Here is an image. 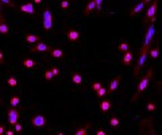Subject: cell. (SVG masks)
I'll list each match as a JSON object with an SVG mask.
<instances>
[{"mask_svg": "<svg viewBox=\"0 0 162 135\" xmlns=\"http://www.w3.org/2000/svg\"><path fill=\"white\" fill-rule=\"evenodd\" d=\"M150 122H151V118H150V119H147V124H149V135H157V133L154 131V128H153V124L150 123ZM142 135H145V134L142 133Z\"/></svg>", "mask_w": 162, "mask_h": 135, "instance_id": "obj_27", "label": "cell"}, {"mask_svg": "<svg viewBox=\"0 0 162 135\" xmlns=\"http://www.w3.org/2000/svg\"><path fill=\"white\" fill-rule=\"evenodd\" d=\"M24 41L27 43H37V42H40V37L34 35V34H26L24 35Z\"/></svg>", "mask_w": 162, "mask_h": 135, "instance_id": "obj_14", "label": "cell"}, {"mask_svg": "<svg viewBox=\"0 0 162 135\" xmlns=\"http://www.w3.org/2000/svg\"><path fill=\"white\" fill-rule=\"evenodd\" d=\"M132 53L130 52H126L124 53V55H123V58H122V64L123 65H126V66H130V65H131V62H132Z\"/></svg>", "mask_w": 162, "mask_h": 135, "instance_id": "obj_12", "label": "cell"}, {"mask_svg": "<svg viewBox=\"0 0 162 135\" xmlns=\"http://www.w3.org/2000/svg\"><path fill=\"white\" fill-rule=\"evenodd\" d=\"M0 20H4V18H3V14H2V5H0Z\"/></svg>", "mask_w": 162, "mask_h": 135, "instance_id": "obj_41", "label": "cell"}, {"mask_svg": "<svg viewBox=\"0 0 162 135\" xmlns=\"http://www.w3.org/2000/svg\"><path fill=\"white\" fill-rule=\"evenodd\" d=\"M142 2H143V3H145V4H147V3H150V2H151V0H142Z\"/></svg>", "mask_w": 162, "mask_h": 135, "instance_id": "obj_42", "label": "cell"}, {"mask_svg": "<svg viewBox=\"0 0 162 135\" xmlns=\"http://www.w3.org/2000/svg\"><path fill=\"white\" fill-rule=\"evenodd\" d=\"M89 126H91V124H86V126H84V127L77 128L76 133H74V135H86V134H88V128H89Z\"/></svg>", "mask_w": 162, "mask_h": 135, "instance_id": "obj_21", "label": "cell"}, {"mask_svg": "<svg viewBox=\"0 0 162 135\" xmlns=\"http://www.w3.org/2000/svg\"><path fill=\"white\" fill-rule=\"evenodd\" d=\"M0 104H3V101H2V99H0Z\"/></svg>", "mask_w": 162, "mask_h": 135, "instance_id": "obj_45", "label": "cell"}, {"mask_svg": "<svg viewBox=\"0 0 162 135\" xmlns=\"http://www.w3.org/2000/svg\"><path fill=\"white\" fill-rule=\"evenodd\" d=\"M72 81H73L76 85H81V84H83V77H81L80 73H73L72 74Z\"/></svg>", "mask_w": 162, "mask_h": 135, "instance_id": "obj_20", "label": "cell"}, {"mask_svg": "<svg viewBox=\"0 0 162 135\" xmlns=\"http://www.w3.org/2000/svg\"><path fill=\"white\" fill-rule=\"evenodd\" d=\"M120 80H122V77L120 76H118V77H115L114 80L111 81V84H110V88H108V91H107V93H112V92H115V91L118 89V85H119V83H120Z\"/></svg>", "mask_w": 162, "mask_h": 135, "instance_id": "obj_11", "label": "cell"}, {"mask_svg": "<svg viewBox=\"0 0 162 135\" xmlns=\"http://www.w3.org/2000/svg\"><path fill=\"white\" fill-rule=\"evenodd\" d=\"M155 109H157V105H155L153 101H149V103H147V105H146V111L153 112V111H155Z\"/></svg>", "mask_w": 162, "mask_h": 135, "instance_id": "obj_26", "label": "cell"}, {"mask_svg": "<svg viewBox=\"0 0 162 135\" xmlns=\"http://www.w3.org/2000/svg\"><path fill=\"white\" fill-rule=\"evenodd\" d=\"M146 57H147V53H142V54H139V58H138V64H136L135 69H134V76H138L139 72H141V69L143 68V65H145L146 62Z\"/></svg>", "mask_w": 162, "mask_h": 135, "instance_id": "obj_6", "label": "cell"}, {"mask_svg": "<svg viewBox=\"0 0 162 135\" xmlns=\"http://www.w3.org/2000/svg\"><path fill=\"white\" fill-rule=\"evenodd\" d=\"M19 111H18L16 108H11L7 111V119H8V123L11 126H14L15 123H18V120H19Z\"/></svg>", "mask_w": 162, "mask_h": 135, "instance_id": "obj_5", "label": "cell"}, {"mask_svg": "<svg viewBox=\"0 0 162 135\" xmlns=\"http://www.w3.org/2000/svg\"><path fill=\"white\" fill-rule=\"evenodd\" d=\"M8 33H10V27H8V24L5 23V20H0V34L7 35Z\"/></svg>", "mask_w": 162, "mask_h": 135, "instance_id": "obj_18", "label": "cell"}, {"mask_svg": "<svg viewBox=\"0 0 162 135\" xmlns=\"http://www.w3.org/2000/svg\"><path fill=\"white\" fill-rule=\"evenodd\" d=\"M0 3H4L5 5H10L12 8H16V4H15L12 0H0Z\"/></svg>", "mask_w": 162, "mask_h": 135, "instance_id": "obj_30", "label": "cell"}, {"mask_svg": "<svg viewBox=\"0 0 162 135\" xmlns=\"http://www.w3.org/2000/svg\"><path fill=\"white\" fill-rule=\"evenodd\" d=\"M154 33H155L154 23H149V29H147V31H146L145 41H143V45H142V48H141L139 54H142V53H149V49H150V45H151L153 37H154Z\"/></svg>", "mask_w": 162, "mask_h": 135, "instance_id": "obj_2", "label": "cell"}, {"mask_svg": "<svg viewBox=\"0 0 162 135\" xmlns=\"http://www.w3.org/2000/svg\"><path fill=\"white\" fill-rule=\"evenodd\" d=\"M111 107H112L111 100H103V101L100 103V109H101L103 114H107V112L111 109Z\"/></svg>", "mask_w": 162, "mask_h": 135, "instance_id": "obj_13", "label": "cell"}, {"mask_svg": "<svg viewBox=\"0 0 162 135\" xmlns=\"http://www.w3.org/2000/svg\"><path fill=\"white\" fill-rule=\"evenodd\" d=\"M49 52H50V55L53 58H62V57H64V52H62L61 49L50 48V49H49Z\"/></svg>", "mask_w": 162, "mask_h": 135, "instance_id": "obj_16", "label": "cell"}, {"mask_svg": "<svg viewBox=\"0 0 162 135\" xmlns=\"http://www.w3.org/2000/svg\"><path fill=\"white\" fill-rule=\"evenodd\" d=\"M20 11L24 12V14H29V15H34V14H35V10H34V4H33V3H27V4L20 5Z\"/></svg>", "mask_w": 162, "mask_h": 135, "instance_id": "obj_10", "label": "cell"}, {"mask_svg": "<svg viewBox=\"0 0 162 135\" xmlns=\"http://www.w3.org/2000/svg\"><path fill=\"white\" fill-rule=\"evenodd\" d=\"M96 135H107V133L104 130H97L96 131Z\"/></svg>", "mask_w": 162, "mask_h": 135, "instance_id": "obj_39", "label": "cell"}, {"mask_svg": "<svg viewBox=\"0 0 162 135\" xmlns=\"http://www.w3.org/2000/svg\"><path fill=\"white\" fill-rule=\"evenodd\" d=\"M19 103H20L19 96H12V97H11V100H10V104L12 105V108H16Z\"/></svg>", "mask_w": 162, "mask_h": 135, "instance_id": "obj_24", "label": "cell"}, {"mask_svg": "<svg viewBox=\"0 0 162 135\" xmlns=\"http://www.w3.org/2000/svg\"><path fill=\"white\" fill-rule=\"evenodd\" d=\"M66 38L69 42H77L80 39V33L74 29H69L66 33Z\"/></svg>", "mask_w": 162, "mask_h": 135, "instance_id": "obj_9", "label": "cell"}, {"mask_svg": "<svg viewBox=\"0 0 162 135\" xmlns=\"http://www.w3.org/2000/svg\"><path fill=\"white\" fill-rule=\"evenodd\" d=\"M95 4H96V10L99 12L101 11V4H103V0H95Z\"/></svg>", "mask_w": 162, "mask_h": 135, "instance_id": "obj_36", "label": "cell"}, {"mask_svg": "<svg viewBox=\"0 0 162 135\" xmlns=\"http://www.w3.org/2000/svg\"><path fill=\"white\" fill-rule=\"evenodd\" d=\"M34 3H38L39 4V3H42V0H34Z\"/></svg>", "mask_w": 162, "mask_h": 135, "instance_id": "obj_43", "label": "cell"}, {"mask_svg": "<svg viewBox=\"0 0 162 135\" xmlns=\"http://www.w3.org/2000/svg\"><path fill=\"white\" fill-rule=\"evenodd\" d=\"M118 49H119L120 52H124V53L129 52V43H127V42H122L120 45L118 46Z\"/></svg>", "mask_w": 162, "mask_h": 135, "instance_id": "obj_28", "label": "cell"}, {"mask_svg": "<svg viewBox=\"0 0 162 135\" xmlns=\"http://www.w3.org/2000/svg\"><path fill=\"white\" fill-rule=\"evenodd\" d=\"M151 76H153V69H149V72L145 74V76H143L142 80L139 81L138 87H136V93L132 96V100H131V101H135V100L139 97V95H141L143 91H145L146 88H147L149 83H150V80H151Z\"/></svg>", "mask_w": 162, "mask_h": 135, "instance_id": "obj_1", "label": "cell"}, {"mask_svg": "<svg viewBox=\"0 0 162 135\" xmlns=\"http://www.w3.org/2000/svg\"><path fill=\"white\" fill-rule=\"evenodd\" d=\"M145 5H146V4H145V3H143V2L138 3V4H136L135 7H134L132 10H131V11H130V16H134V15L139 14V12H141V11L143 10V8H145Z\"/></svg>", "mask_w": 162, "mask_h": 135, "instance_id": "obj_15", "label": "cell"}, {"mask_svg": "<svg viewBox=\"0 0 162 135\" xmlns=\"http://www.w3.org/2000/svg\"><path fill=\"white\" fill-rule=\"evenodd\" d=\"M37 64H38V62L34 61V59H31V58L23 59V66H24V68H27V69H33V68H35V66H37Z\"/></svg>", "mask_w": 162, "mask_h": 135, "instance_id": "obj_17", "label": "cell"}, {"mask_svg": "<svg viewBox=\"0 0 162 135\" xmlns=\"http://www.w3.org/2000/svg\"><path fill=\"white\" fill-rule=\"evenodd\" d=\"M53 27V14L50 11V8H46L43 12V29L45 31H50Z\"/></svg>", "mask_w": 162, "mask_h": 135, "instance_id": "obj_4", "label": "cell"}, {"mask_svg": "<svg viewBox=\"0 0 162 135\" xmlns=\"http://www.w3.org/2000/svg\"><path fill=\"white\" fill-rule=\"evenodd\" d=\"M4 134H5V135H15V131H14V130H5Z\"/></svg>", "mask_w": 162, "mask_h": 135, "instance_id": "obj_38", "label": "cell"}, {"mask_svg": "<svg viewBox=\"0 0 162 135\" xmlns=\"http://www.w3.org/2000/svg\"><path fill=\"white\" fill-rule=\"evenodd\" d=\"M49 49H50V46H48L46 43H43V42H37V45L33 46V48L30 49V52H31V53H35V52L43 53V52H49Z\"/></svg>", "mask_w": 162, "mask_h": 135, "instance_id": "obj_8", "label": "cell"}, {"mask_svg": "<svg viewBox=\"0 0 162 135\" xmlns=\"http://www.w3.org/2000/svg\"><path fill=\"white\" fill-rule=\"evenodd\" d=\"M110 124H111V127H118V126L120 124V122L116 116H112V118L110 119Z\"/></svg>", "mask_w": 162, "mask_h": 135, "instance_id": "obj_25", "label": "cell"}, {"mask_svg": "<svg viewBox=\"0 0 162 135\" xmlns=\"http://www.w3.org/2000/svg\"><path fill=\"white\" fill-rule=\"evenodd\" d=\"M96 8V4H95V0H91V2L86 4V8H85V11H84V15H89L91 12L93 11Z\"/></svg>", "mask_w": 162, "mask_h": 135, "instance_id": "obj_19", "label": "cell"}, {"mask_svg": "<svg viewBox=\"0 0 162 135\" xmlns=\"http://www.w3.org/2000/svg\"><path fill=\"white\" fill-rule=\"evenodd\" d=\"M158 55H160V49H158V46H154V48L150 50V57L154 58V59H157Z\"/></svg>", "mask_w": 162, "mask_h": 135, "instance_id": "obj_23", "label": "cell"}, {"mask_svg": "<svg viewBox=\"0 0 162 135\" xmlns=\"http://www.w3.org/2000/svg\"><path fill=\"white\" fill-rule=\"evenodd\" d=\"M101 87H103L101 84L99 83V81H96V83H93V84H92V91H95V92H97V91L100 89Z\"/></svg>", "mask_w": 162, "mask_h": 135, "instance_id": "obj_32", "label": "cell"}, {"mask_svg": "<svg viewBox=\"0 0 162 135\" xmlns=\"http://www.w3.org/2000/svg\"><path fill=\"white\" fill-rule=\"evenodd\" d=\"M50 70H51L53 76H60V69H58L57 66H53V68H50Z\"/></svg>", "mask_w": 162, "mask_h": 135, "instance_id": "obj_35", "label": "cell"}, {"mask_svg": "<svg viewBox=\"0 0 162 135\" xmlns=\"http://www.w3.org/2000/svg\"><path fill=\"white\" fill-rule=\"evenodd\" d=\"M0 64H5V58H4V55H3L2 50H0Z\"/></svg>", "mask_w": 162, "mask_h": 135, "instance_id": "obj_37", "label": "cell"}, {"mask_svg": "<svg viewBox=\"0 0 162 135\" xmlns=\"http://www.w3.org/2000/svg\"><path fill=\"white\" fill-rule=\"evenodd\" d=\"M4 131H5L4 126H2V124H0V135H3V134H4Z\"/></svg>", "mask_w": 162, "mask_h": 135, "instance_id": "obj_40", "label": "cell"}, {"mask_svg": "<svg viewBox=\"0 0 162 135\" xmlns=\"http://www.w3.org/2000/svg\"><path fill=\"white\" fill-rule=\"evenodd\" d=\"M57 135H65V134H64V133H58Z\"/></svg>", "mask_w": 162, "mask_h": 135, "instance_id": "obj_44", "label": "cell"}, {"mask_svg": "<svg viewBox=\"0 0 162 135\" xmlns=\"http://www.w3.org/2000/svg\"><path fill=\"white\" fill-rule=\"evenodd\" d=\"M96 93H97V97H104L105 95H107V89H105L104 87H101Z\"/></svg>", "mask_w": 162, "mask_h": 135, "instance_id": "obj_29", "label": "cell"}, {"mask_svg": "<svg viewBox=\"0 0 162 135\" xmlns=\"http://www.w3.org/2000/svg\"><path fill=\"white\" fill-rule=\"evenodd\" d=\"M157 5H158V0H154V2L151 3L150 7L147 8V11H146V16H145V19H143L145 26H149L150 20L155 18V14H157Z\"/></svg>", "mask_w": 162, "mask_h": 135, "instance_id": "obj_3", "label": "cell"}, {"mask_svg": "<svg viewBox=\"0 0 162 135\" xmlns=\"http://www.w3.org/2000/svg\"><path fill=\"white\" fill-rule=\"evenodd\" d=\"M14 131L15 133H22V131H23V127H22V124H19V123H15L14 124Z\"/></svg>", "mask_w": 162, "mask_h": 135, "instance_id": "obj_33", "label": "cell"}, {"mask_svg": "<svg viewBox=\"0 0 162 135\" xmlns=\"http://www.w3.org/2000/svg\"><path fill=\"white\" fill-rule=\"evenodd\" d=\"M31 124L34 127H43L46 124V118L43 115H35L33 119H31Z\"/></svg>", "mask_w": 162, "mask_h": 135, "instance_id": "obj_7", "label": "cell"}, {"mask_svg": "<svg viewBox=\"0 0 162 135\" xmlns=\"http://www.w3.org/2000/svg\"><path fill=\"white\" fill-rule=\"evenodd\" d=\"M53 77H54V76H53V73H51V70H50V69L45 72V78H46L48 81H51V80H53Z\"/></svg>", "mask_w": 162, "mask_h": 135, "instance_id": "obj_31", "label": "cell"}, {"mask_svg": "<svg viewBox=\"0 0 162 135\" xmlns=\"http://www.w3.org/2000/svg\"><path fill=\"white\" fill-rule=\"evenodd\" d=\"M7 84H8V85H10L11 88H15V87L18 85V80H16V77H15V76H10V77L7 78Z\"/></svg>", "mask_w": 162, "mask_h": 135, "instance_id": "obj_22", "label": "cell"}, {"mask_svg": "<svg viewBox=\"0 0 162 135\" xmlns=\"http://www.w3.org/2000/svg\"><path fill=\"white\" fill-rule=\"evenodd\" d=\"M69 5H70V3L68 2V0H62V2H61V8H62V10H68Z\"/></svg>", "mask_w": 162, "mask_h": 135, "instance_id": "obj_34", "label": "cell"}]
</instances>
